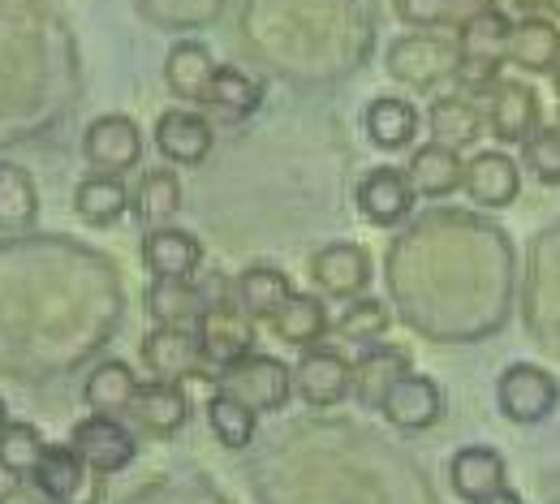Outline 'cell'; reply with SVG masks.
<instances>
[{
    "label": "cell",
    "mask_w": 560,
    "mask_h": 504,
    "mask_svg": "<svg viewBox=\"0 0 560 504\" xmlns=\"http://www.w3.org/2000/svg\"><path fill=\"white\" fill-rule=\"evenodd\" d=\"M509 31L513 22L495 4L479 9L466 26H457V82L466 91L495 86L500 66H509Z\"/></svg>",
    "instance_id": "1"
},
{
    "label": "cell",
    "mask_w": 560,
    "mask_h": 504,
    "mask_svg": "<svg viewBox=\"0 0 560 504\" xmlns=\"http://www.w3.org/2000/svg\"><path fill=\"white\" fill-rule=\"evenodd\" d=\"M215 388L233 392L237 401H246L259 414H272V410H284L289 397H293V366H284L272 354H255L250 350L246 359L215 371Z\"/></svg>",
    "instance_id": "2"
},
{
    "label": "cell",
    "mask_w": 560,
    "mask_h": 504,
    "mask_svg": "<svg viewBox=\"0 0 560 504\" xmlns=\"http://www.w3.org/2000/svg\"><path fill=\"white\" fill-rule=\"evenodd\" d=\"M495 401L509 423L535 427V423L552 419V410L560 406V384L552 371H544L535 362H513L495 384Z\"/></svg>",
    "instance_id": "3"
},
{
    "label": "cell",
    "mask_w": 560,
    "mask_h": 504,
    "mask_svg": "<svg viewBox=\"0 0 560 504\" xmlns=\"http://www.w3.org/2000/svg\"><path fill=\"white\" fill-rule=\"evenodd\" d=\"M82 155L91 164V173H108V177H121L139 164L142 155V134L139 126L121 113H104L86 126L82 134Z\"/></svg>",
    "instance_id": "4"
},
{
    "label": "cell",
    "mask_w": 560,
    "mask_h": 504,
    "mask_svg": "<svg viewBox=\"0 0 560 504\" xmlns=\"http://www.w3.org/2000/svg\"><path fill=\"white\" fill-rule=\"evenodd\" d=\"M70 448L95 470V474H117L135 461L139 453V439L135 432L121 423V419H108V414H91L82 419L70 432Z\"/></svg>",
    "instance_id": "5"
},
{
    "label": "cell",
    "mask_w": 560,
    "mask_h": 504,
    "mask_svg": "<svg viewBox=\"0 0 560 504\" xmlns=\"http://www.w3.org/2000/svg\"><path fill=\"white\" fill-rule=\"evenodd\" d=\"M142 362L155 379H168V384H182L190 375H208L203 366V345H199V332L195 328H173V324H155L147 337H142Z\"/></svg>",
    "instance_id": "6"
},
{
    "label": "cell",
    "mask_w": 560,
    "mask_h": 504,
    "mask_svg": "<svg viewBox=\"0 0 560 504\" xmlns=\"http://www.w3.org/2000/svg\"><path fill=\"white\" fill-rule=\"evenodd\" d=\"M199 345H203V359L208 366H229V362L246 359L250 345H255V319L233 302H208L203 319H199Z\"/></svg>",
    "instance_id": "7"
},
{
    "label": "cell",
    "mask_w": 560,
    "mask_h": 504,
    "mask_svg": "<svg viewBox=\"0 0 560 504\" xmlns=\"http://www.w3.org/2000/svg\"><path fill=\"white\" fill-rule=\"evenodd\" d=\"M353 388V366L346 362L341 350H324V345H311L302 362L293 366V392L324 410V406H341Z\"/></svg>",
    "instance_id": "8"
},
{
    "label": "cell",
    "mask_w": 560,
    "mask_h": 504,
    "mask_svg": "<svg viewBox=\"0 0 560 504\" xmlns=\"http://www.w3.org/2000/svg\"><path fill=\"white\" fill-rule=\"evenodd\" d=\"M388 73L410 86H435L440 78L457 73V44L440 35H406L388 48Z\"/></svg>",
    "instance_id": "9"
},
{
    "label": "cell",
    "mask_w": 560,
    "mask_h": 504,
    "mask_svg": "<svg viewBox=\"0 0 560 504\" xmlns=\"http://www.w3.org/2000/svg\"><path fill=\"white\" fill-rule=\"evenodd\" d=\"M142 263L155 281H195L203 268V242L186 228H147L142 233Z\"/></svg>",
    "instance_id": "10"
},
{
    "label": "cell",
    "mask_w": 560,
    "mask_h": 504,
    "mask_svg": "<svg viewBox=\"0 0 560 504\" xmlns=\"http://www.w3.org/2000/svg\"><path fill=\"white\" fill-rule=\"evenodd\" d=\"M380 410H384V419H388L393 427H401V432H427V427H435L440 414H444V392H440L435 379L406 371V375L384 392Z\"/></svg>",
    "instance_id": "11"
},
{
    "label": "cell",
    "mask_w": 560,
    "mask_h": 504,
    "mask_svg": "<svg viewBox=\"0 0 560 504\" xmlns=\"http://www.w3.org/2000/svg\"><path fill=\"white\" fill-rule=\"evenodd\" d=\"M311 281L328 297H362L371 285V255L353 242H332L311 255Z\"/></svg>",
    "instance_id": "12"
},
{
    "label": "cell",
    "mask_w": 560,
    "mask_h": 504,
    "mask_svg": "<svg viewBox=\"0 0 560 504\" xmlns=\"http://www.w3.org/2000/svg\"><path fill=\"white\" fill-rule=\"evenodd\" d=\"M410 208H415V186H410V177L401 168L384 164V168H371L358 181V212L371 224H380V228L401 224L410 216Z\"/></svg>",
    "instance_id": "13"
},
{
    "label": "cell",
    "mask_w": 560,
    "mask_h": 504,
    "mask_svg": "<svg viewBox=\"0 0 560 504\" xmlns=\"http://www.w3.org/2000/svg\"><path fill=\"white\" fill-rule=\"evenodd\" d=\"M488 126L504 146L526 143L539 130V95L526 82H495L488 104Z\"/></svg>",
    "instance_id": "14"
},
{
    "label": "cell",
    "mask_w": 560,
    "mask_h": 504,
    "mask_svg": "<svg viewBox=\"0 0 560 504\" xmlns=\"http://www.w3.org/2000/svg\"><path fill=\"white\" fill-rule=\"evenodd\" d=\"M462 190L479 203V208H509L522 195V168L513 155L504 151H479L475 160H466V181Z\"/></svg>",
    "instance_id": "15"
},
{
    "label": "cell",
    "mask_w": 560,
    "mask_h": 504,
    "mask_svg": "<svg viewBox=\"0 0 560 504\" xmlns=\"http://www.w3.org/2000/svg\"><path fill=\"white\" fill-rule=\"evenodd\" d=\"M211 143H215L211 121L190 108H168L155 121V146L168 164H203L211 155Z\"/></svg>",
    "instance_id": "16"
},
{
    "label": "cell",
    "mask_w": 560,
    "mask_h": 504,
    "mask_svg": "<svg viewBox=\"0 0 560 504\" xmlns=\"http://www.w3.org/2000/svg\"><path fill=\"white\" fill-rule=\"evenodd\" d=\"M130 419L151 435H177L190 423V397L182 392V384H168V379L139 384L130 401Z\"/></svg>",
    "instance_id": "17"
},
{
    "label": "cell",
    "mask_w": 560,
    "mask_h": 504,
    "mask_svg": "<svg viewBox=\"0 0 560 504\" xmlns=\"http://www.w3.org/2000/svg\"><path fill=\"white\" fill-rule=\"evenodd\" d=\"M406 177H410L415 195H422V199H444V195L462 190V181H466V160L457 155V146H444L431 139V143L419 146V151L410 155Z\"/></svg>",
    "instance_id": "18"
},
{
    "label": "cell",
    "mask_w": 560,
    "mask_h": 504,
    "mask_svg": "<svg viewBox=\"0 0 560 504\" xmlns=\"http://www.w3.org/2000/svg\"><path fill=\"white\" fill-rule=\"evenodd\" d=\"M91 466L73 453V448H48L39 470H35V483L44 488V496L57 504H91L95 492H91Z\"/></svg>",
    "instance_id": "19"
},
{
    "label": "cell",
    "mask_w": 560,
    "mask_h": 504,
    "mask_svg": "<svg viewBox=\"0 0 560 504\" xmlns=\"http://www.w3.org/2000/svg\"><path fill=\"white\" fill-rule=\"evenodd\" d=\"M557 57H560V26L552 17L530 13V17L513 22V31H509V66H517V70L526 73H552Z\"/></svg>",
    "instance_id": "20"
},
{
    "label": "cell",
    "mask_w": 560,
    "mask_h": 504,
    "mask_svg": "<svg viewBox=\"0 0 560 504\" xmlns=\"http://www.w3.org/2000/svg\"><path fill=\"white\" fill-rule=\"evenodd\" d=\"M362 126H366V139L380 146V151H406V146L419 139V108L410 99L380 95V99L366 104Z\"/></svg>",
    "instance_id": "21"
},
{
    "label": "cell",
    "mask_w": 560,
    "mask_h": 504,
    "mask_svg": "<svg viewBox=\"0 0 560 504\" xmlns=\"http://www.w3.org/2000/svg\"><path fill=\"white\" fill-rule=\"evenodd\" d=\"M135 208V195L126 190L121 177H108V173H91L73 186V212L78 220L95 224V228H108Z\"/></svg>",
    "instance_id": "22"
},
{
    "label": "cell",
    "mask_w": 560,
    "mask_h": 504,
    "mask_svg": "<svg viewBox=\"0 0 560 504\" xmlns=\"http://www.w3.org/2000/svg\"><path fill=\"white\" fill-rule=\"evenodd\" d=\"M135 392H139V375L130 371V362L108 359V362H100V366L86 375L82 401H86V410H91V414L121 419V414H130Z\"/></svg>",
    "instance_id": "23"
},
{
    "label": "cell",
    "mask_w": 560,
    "mask_h": 504,
    "mask_svg": "<svg viewBox=\"0 0 560 504\" xmlns=\"http://www.w3.org/2000/svg\"><path fill=\"white\" fill-rule=\"evenodd\" d=\"M448 474H453V492L462 496V501L479 504L488 501L491 492H500L504 488V457L495 453V448H462L457 457H453V466H448Z\"/></svg>",
    "instance_id": "24"
},
{
    "label": "cell",
    "mask_w": 560,
    "mask_h": 504,
    "mask_svg": "<svg viewBox=\"0 0 560 504\" xmlns=\"http://www.w3.org/2000/svg\"><path fill=\"white\" fill-rule=\"evenodd\" d=\"M427 126H431V139H435V143L462 151V146L479 143V134H483V126H488V113H483L475 99H466V95H444V99L431 104Z\"/></svg>",
    "instance_id": "25"
},
{
    "label": "cell",
    "mask_w": 560,
    "mask_h": 504,
    "mask_svg": "<svg viewBox=\"0 0 560 504\" xmlns=\"http://www.w3.org/2000/svg\"><path fill=\"white\" fill-rule=\"evenodd\" d=\"M211 73H215V61L211 52L199 44V39H182L168 48V61H164V82L177 99H190V104H203L211 86Z\"/></svg>",
    "instance_id": "26"
},
{
    "label": "cell",
    "mask_w": 560,
    "mask_h": 504,
    "mask_svg": "<svg viewBox=\"0 0 560 504\" xmlns=\"http://www.w3.org/2000/svg\"><path fill=\"white\" fill-rule=\"evenodd\" d=\"M259 104H264V86L255 78H246L233 66H215L208 95H203V108H211L224 121H246V117L259 113Z\"/></svg>",
    "instance_id": "27"
},
{
    "label": "cell",
    "mask_w": 560,
    "mask_h": 504,
    "mask_svg": "<svg viewBox=\"0 0 560 504\" xmlns=\"http://www.w3.org/2000/svg\"><path fill=\"white\" fill-rule=\"evenodd\" d=\"M298 289L293 281L280 272V268H268V263H255V268H246L242 277H237V285H233V297H237V306L250 315V319H272L280 306L293 297Z\"/></svg>",
    "instance_id": "28"
},
{
    "label": "cell",
    "mask_w": 560,
    "mask_h": 504,
    "mask_svg": "<svg viewBox=\"0 0 560 504\" xmlns=\"http://www.w3.org/2000/svg\"><path fill=\"white\" fill-rule=\"evenodd\" d=\"M268 324H272V332H277L284 345L311 350V345H319V337L328 332V310H324V302H319L315 293H293Z\"/></svg>",
    "instance_id": "29"
},
{
    "label": "cell",
    "mask_w": 560,
    "mask_h": 504,
    "mask_svg": "<svg viewBox=\"0 0 560 504\" xmlns=\"http://www.w3.org/2000/svg\"><path fill=\"white\" fill-rule=\"evenodd\" d=\"M406 371H410V354L397 350V345H380V350L362 354L358 366H353V392H358V401L380 410L384 392H388Z\"/></svg>",
    "instance_id": "30"
},
{
    "label": "cell",
    "mask_w": 560,
    "mask_h": 504,
    "mask_svg": "<svg viewBox=\"0 0 560 504\" xmlns=\"http://www.w3.org/2000/svg\"><path fill=\"white\" fill-rule=\"evenodd\" d=\"M39 220V190L22 164H0V233H26Z\"/></svg>",
    "instance_id": "31"
},
{
    "label": "cell",
    "mask_w": 560,
    "mask_h": 504,
    "mask_svg": "<svg viewBox=\"0 0 560 504\" xmlns=\"http://www.w3.org/2000/svg\"><path fill=\"white\" fill-rule=\"evenodd\" d=\"M147 302H151V319H155V324L199 328V319H203L211 297L195 285V281H155Z\"/></svg>",
    "instance_id": "32"
},
{
    "label": "cell",
    "mask_w": 560,
    "mask_h": 504,
    "mask_svg": "<svg viewBox=\"0 0 560 504\" xmlns=\"http://www.w3.org/2000/svg\"><path fill=\"white\" fill-rule=\"evenodd\" d=\"M135 212H139L147 228H164L182 212V181H177L173 168H151L142 177L139 195H135Z\"/></svg>",
    "instance_id": "33"
},
{
    "label": "cell",
    "mask_w": 560,
    "mask_h": 504,
    "mask_svg": "<svg viewBox=\"0 0 560 504\" xmlns=\"http://www.w3.org/2000/svg\"><path fill=\"white\" fill-rule=\"evenodd\" d=\"M255 419H259V410H250V406L237 401L233 392H220V388L211 392L208 423L224 448H246V444L255 439Z\"/></svg>",
    "instance_id": "34"
},
{
    "label": "cell",
    "mask_w": 560,
    "mask_h": 504,
    "mask_svg": "<svg viewBox=\"0 0 560 504\" xmlns=\"http://www.w3.org/2000/svg\"><path fill=\"white\" fill-rule=\"evenodd\" d=\"M44 453H48V444L31 423H4L0 427V470H9L13 479H26V474L35 479Z\"/></svg>",
    "instance_id": "35"
},
{
    "label": "cell",
    "mask_w": 560,
    "mask_h": 504,
    "mask_svg": "<svg viewBox=\"0 0 560 504\" xmlns=\"http://www.w3.org/2000/svg\"><path fill=\"white\" fill-rule=\"evenodd\" d=\"M491 0H397V17L410 26H466Z\"/></svg>",
    "instance_id": "36"
},
{
    "label": "cell",
    "mask_w": 560,
    "mask_h": 504,
    "mask_svg": "<svg viewBox=\"0 0 560 504\" xmlns=\"http://www.w3.org/2000/svg\"><path fill=\"white\" fill-rule=\"evenodd\" d=\"M384 332H388V310L375 297H358V302H350V310L337 319V337L358 341V345L380 341Z\"/></svg>",
    "instance_id": "37"
},
{
    "label": "cell",
    "mask_w": 560,
    "mask_h": 504,
    "mask_svg": "<svg viewBox=\"0 0 560 504\" xmlns=\"http://www.w3.org/2000/svg\"><path fill=\"white\" fill-rule=\"evenodd\" d=\"M526 164H530V173L539 177V181H548V186H560V130H535L530 139H526Z\"/></svg>",
    "instance_id": "38"
},
{
    "label": "cell",
    "mask_w": 560,
    "mask_h": 504,
    "mask_svg": "<svg viewBox=\"0 0 560 504\" xmlns=\"http://www.w3.org/2000/svg\"><path fill=\"white\" fill-rule=\"evenodd\" d=\"M479 504H526L517 492H509V488H500V492H491L488 501H479Z\"/></svg>",
    "instance_id": "39"
},
{
    "label": "cell",
    "mask_w": 560,
    "mask_h": 504,
    "mask_svg": "<svg viewBox=\"0 0 560 504\" xmlns=\"http://www.w3.org/2000/svg\"><path fill=\"white\" fill-rule=\"evenodd\" d=\"M517 9H539V4H548V0H513Z\"/></svg>",
    "instance_id": "40"
},
{
    "label": "cell",
    "mask_w": 560,
    "mask_h": 504,
    "mask_svg": "<svg viewBox=\"0 0 560 504\" xmlns=\"http://www.w3.org/2000/svg\"><path fill=\"white\" fill-rule=\"evenodd\" d=\"M552 82H557V95H560V57H557V66H552Z\"/></svg>",
    "instance_id": "41"
},
{
    "label": "cell",
    "mask_w": 560,
    "mask_h": 504,
    "mask_svg": "<svg viewBox=\"0 0 560 504\" xmlns=\"http://www.w3.org/2000/svg\"><path fill=\"white\" fill-rule=\"evenodd\" d=\"M9 423V410H4V397H0V427Z\"/></svg>",
    "instance_id": "42"
},
{
    "label": "cell",
    "mask_w": 560,
    "mask_h": 504,
    "mask_svg": "<svg viewBox=\"0 0 560 504\" xmlns=\"http://www.w3.org/2000/svg\"><path fill=\"white\" fill-rule=\"evenodd\" d=\"M548 4H552V9H557V17H560V0H548Z\"/></svg>",
    "instance_id": "43"
},
{
    "label": "cell",
    "mask_w": 560,
    "mask_h": 504,
    "mask_svg": "<svg viewBox=\"0 0 560 504\" xmlns=\"http://www.w3.org/2000/svg\"><path fill=\"white\" fill-rule=\"evenodd\" d=\"M557 130H560V117H557Z\"/></svg>",
    "instance_id": "44"
}]
</instances>
